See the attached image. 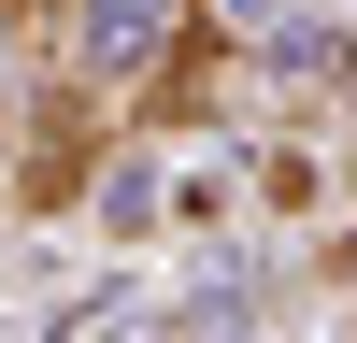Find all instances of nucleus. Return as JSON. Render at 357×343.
<instances>
[{
	"instance_id": "f03ea898",
	"label": "nucleus",
	"mask_w": 357,
	"mask_h": 343,
	"mask_svg": "<svg viewBox=\"0 0 357 343\" xmlns=\"http://www.w3.org/2000/svg\"><path fill=\"white\" fill-rule=\"evenodd\" d=\"M86 186H100V86L29 72V114H15V200H29V215H72Z\"/></svg>"
},
{
	"instance_id": "f257e3e1",
	"label": "nucleus",
	"mask_w": 357,
	"mask_h": 343,
	"mask_svg": "<svg viewBox=\"0 0 357 343\" xmlns=\"http://www.w3.org/2000/svg\"><path fill=\"white\" fill-rule=\"evenodd\" d=\"M186 29H200V0H15V57L100 86V100H143Z\"/></svg>"
}]
</instances>
